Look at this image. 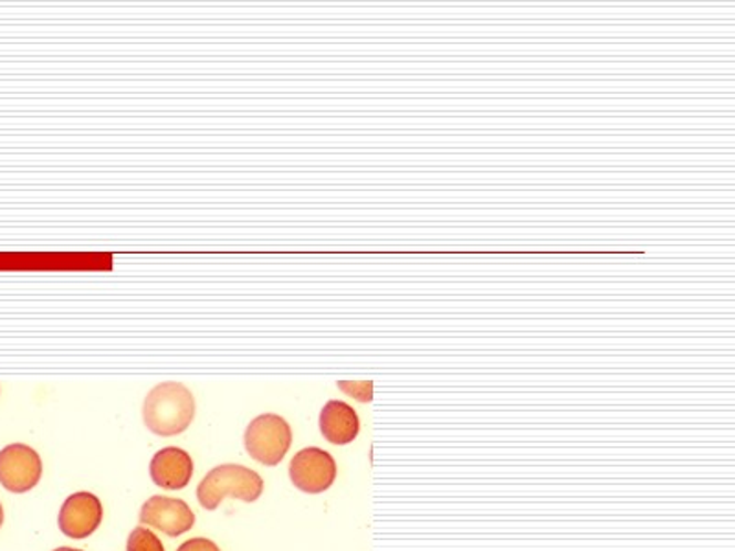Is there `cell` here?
<instances>
[{
  "label": "cell",
  "instance_id": "1",
  "mask_svg": "<svg viewBox=\"0 0 735 551\" xmlns=\"http://www.w3.org/2000/svg\"><path fill=\"white\" fill-rule=\"evenodd\" d=\"M144 423L157 436H179L196 415L193 393L182 382H160L144 401Z\"/></svg>",
  "mask_w": 735,
  "mask_h": 551
},
{
  "label": "cell",
  "instance_id": "2",
  "mask_svg": "<svg viewBox=\"0 0 735 551\" xmlns=\"http://www.w3.org/2000/svg\"><path fill=\"white\" fill-rule=\"evenodd\" d=\"M263 478L245 465L224 464L210 470L197 487V500L201 508L216 511L224 498H240L243 502H256L262 497Z\"/></svg>",
  "mask_w": 735,
  "mask_h": 551
},
{
  "label": "cell",
  "instance_id": "3",
  "mask_svg": "<svg viewBox=\"0 0 735 551\" xmlns=\"http://www.w3.org/2000/svg\"><path fill=\"white\" fill-rule=\"evenodd\" d=\"M291 443H293V431L282 415H258L246 426V453L267 467H274L285 458V454L290 453Z\"/></svg>",
  "mask_w": 735,
  "mask_h": 551
},
{
  "label": "cell",
  "instance_id": "4",
  "mask_svg": "<svg viewBox=\"0 0 735 551\" xmlns=\"http://www.w3.org/2000/svg\"><path fill=\"white\" fill-rule=\"evenodd\" d=\"M43 475V462L32 447L13 443L0 451V486L10 492L32 491Z\"/></svg>",
  "mask_w": 735,
  "mask_h": 551
},
{
  "label": "cell",
  "instance_id": "5",
  "mask_svg": "<svg viewBox=\"0 0 735 551\" xmlns=\"http://www.w3.org/2000/svg\"><path fill=\"white\" fill-rule=\"evenodd\" d=\"M291 481L300 491L318 495L333 486L337 478V464L332 454L318 447H307L294 454L290 465Z\"/></svg>",
  "mask_w": 735,
  "mask_h": 551
},
{
  "label": "cell",
  "instance_id": "6",
  "mask_svg": "<svg viewBox=\"0 0 735 551\" xmlns=\"http://www.w3.org/2000/svg\"><path fill=\"white\" fill-rule=\"evenodd\" d=\"M104 519V506L93 492H74L61 506L57 524L71 539H87L98 530Z\"/></svg>",
  "mask_w": 735,
  "mask_h": 551
},
{
  "label": "cell",
  "instance_id": "7",
  "mask_svg": "<svg viewBox=\"0 0 735 551\" xmlns=\"http://www.w3.org/2000/svg\"><path fill=\"white\" fill-rule=\"evenodd\" d=\"M140 522L162 531L168 537L185 536L196 524V515L180 498L151 497L140 509Z\"/></svg>",
  "mask_w": 735,
  "mask_h": 551
},
{
  "label": "cell",
  "instance_id": "8",
  "mask_svg": "<svg viewBox=\"0 0 735 551\" xmlns=\"http://www.w3.org/2000/svg\"><path fill=\"white\" fill-rule=\"evenodd\" d=\"M151 480L166 491H179L190 484L193 476V462L185 448L164 447L149 464Z\"/></svg>",
  "mask_w": 735,
  "mask_h": 551
},
{
  "label": "cell",
  "instance_id": "9",
  "mask_svg": "<svg viewBox=\"0 0 735 551\" xmlns=\"http://www.w3.org/2000/svg\"><path fill=\"white\" fill-rule=\"evenodd\" d=\"M359 415L344 401H327L321 412V431L327 442L346 445L359 436Z\"/></svg>",
  "mask_w": 735,
  "mask_h": 551
},
{
  "label": "cell",
  "instance_id": "10",
  "mask_svg": "<svg viewBox=\"0 0 735 551\" xmlns=\"http://www.w3.org/2000/svg\"><path fill=\"white\" fill-rule=\"evenodd\" d=\"M127 551H164V547L151 530L138 526L127 539Z\"/></svg>",
  "mask_w": 735,
  "mask_h": 551
},
{
  "label": "cell",
  "instance_id": "11",
  "mask_svg": "<svg viewBox=\"0 0 735 551\" xmlns=\"http://www.w3.org/2000/svg\"><path fill=\"white\" fill-rule=\"evenodd\" d=\"M177 551H221L219 550L216 542L210 541V539H204V537H197V539H190L186 541L185 544H180L179 550Z\"/></svg>",
  "mask_w": 735,
  "mask_h": 551
},
{
  "label": "cell",
  "instance_id": "12",
  "mask_svg": "<svg viewBox=\"0 0 735 551\" xmlns=\"http://www.w3.org/2000/svg\"><path fill=\"white\" fill-rule=\"evenodd\" d=\"M2 524H4V509L0 506V528H2Z\"/></svg>",
  "mask_w": 735,
  "mask_h": 551
},
{
  "label": "cell",
  "instance_id": "13",
  "mask_svg": "<svg viewBox=\"0 0 735 551\" xmlns=\"http://www.w3.org/2000/svg\"><path fill=\"white\" fill-rule=\"evenodd\" d=\"M54 551H83V550H76V548L63 547V548H57V550Z\"/></svg>",
  "mask_w": 735,
  "mask_h": 551
}]
</instances>
